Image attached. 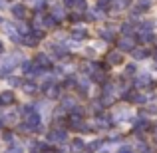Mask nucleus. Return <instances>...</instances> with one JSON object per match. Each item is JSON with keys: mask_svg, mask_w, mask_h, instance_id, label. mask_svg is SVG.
Listing matches in <instances>:
<instances>
[{"mask_svg": "<svg viewBox=\"0 0 157 153\" xmlns=\"http://www.w3.org/2000/svg\"><path fill=\"white\" fill-rule=\"evenodd\" d=\"M76 8L78 10H86V2L84 0H76Z\"/></svg>", "mask_w": 157, "mask_h": 153, "instance_id": "9b49d317", "label": "nucleus"}, {"mask_svg": "<svg viewBox=\"0 0 157 153\" xmlns=\"http://www.w3.org/2000/svg\"><path fill=\"white\" fill-rule=\"evenodd\" d=\"M28 125H32V127H38L40 125V115L36 113V111L28 115Z\"/></svg>", "mask_w": 157, "mask_h": 153, "instance_id": "f03ea898", "label": "nucleus"}, {"mask_svg": "<svg viewBox=\"0 0 157 153\" xmlns=\"http://www.w3.org/2000/svg\"><path fill=\"white\" fill-rule=\"evenodd\" d=\"M74 38H76V40L86 38V30H84V28H76V30H74Z\"/></svg>", "mask_w": 157, "mask_h": 153, "instance_id": "39448f33", "label": "nucleus"}, {"mask_svg": "<svg viewBox=\"0 0 157 153\" xmlns=\"http://www.w3.org/2000/svg\"><path fill=\"white\" fill-rule=\"evenodd\" d=\"M54 16H56V18H62V16H64V8L62 6H54Z\"/></svg>", "mask_w": 157, "mask_h": 153, "instance_id": "0eeeda50", "label": "nucleus"}, {"mask_svg": "<svg viewBox=\"0 0 157 153\" xmlns=\"http://www.w3.org/2000/svg\"><path fill=\"white\" fill-rule=\"evenodd\" d=\"M36 62H38V64H42V66H48V58L44 56V54H40V56L36 58Z\"/></svg>", "mask_w": 157, "mask_h": 153, "instance_id": "6e6552de", "label": "nucleus"}, {"mask_svg": "<svg viewBox=\"0 0 157 153\" xmlns=\"http://www.w3.org/2000/svg\"><path fill=\"white\" fill-rule=\"evenodd\" d=\"M133 56L135 58H145L147 56V50H133Z\"/></svg>", "mask_w": 157, "mask_h": 153, "instance_id": "1a4fd4ad", "label": "nucleus"}, {"mask_svg": "<svg viewBox=\"0 0 157 153\" xmlns=\"http://www.w3.org/2000/svg\"><path fill=\"white\" fill-rule=\"evenodd\" d=\"M12 14H14L16 18H24L26 10H24V6H22V4H16V6H12Z\"/></svg>", "mask_w": 157, "mask_h": 153, "instance_id": "f257e3e1", "label": "nucleus"}, {"mask_svg": "<svg viewBox=\"0 0 157 153\" xmlns=\"http://www.w3.org/2000/svg\"><path fill=\"white\" fill-rule=\"evenodd\" d=\"M147 82H149V76H139V80H137V86H145Z\"/></svg>", "mask_w": 157, "mask_h": 153, "instance_id": "9d476101", "label": "nucleus"}, {"mask_svg": "<svg viewBox=\"0 0 157 153\" xmlns=\"http://www.w3.org/2000/svg\"><path fill=\"white\" fill-rule=\"evenodd\" d=\"M107 60H109L111 64H119V62H121V56H119V54H109Z\"/></svg>", "mask_w": 157, "mask_h": 153, "instance_id": "423d86ee", "label": "nucleus"}, {"mask_svg": "<svg viewBox=\"0 0 157 153\" xmlns=\"http://www.w3.org/2000/svg\"><path fill=\"white\" fill-rule=\"evenodd\" d=\"M10 84H12V86H20V80H14V78H12V80H10Z\"/></svg>", "mask_w": 157, "mask_h": 153, "instance_id": "4468645a", "label": "nucleus"}, {"mask_svg": "<svg viewBox=\"0 0 157 153\" xmlns=\"http://www.w3.org/2000/svg\"><path fill=\"white\" fill-rule=\"evenodd\" d=\"M119 153H131V149H129V147H123V149L119 151Z\"/></svg>", "mask_w": 157, "mask_h": 153, "instance_id": "2eb2a0df", "label": "nucleus"}, {"mask_svg": "<svg viewBox=\"0 0 157 153\" xmlns=\"http://www.w3.org/2000/svg\"><path fill=\"white\" fill-rule=\"evenodd\" d=\"M4 50V46H2V42H0V52H2Z\"/></svg>", "mask_w": 157, "mask_h": 153, "instance_id": "dca6fc26", "label": "nucleus"}, {"mask_svg": "<svg viewBox=\"0 0 157 153\" xmlns=\"http://www.w3.org/2000/svg\"><path fill=\"white\" fill-rule=\"evenodd\" d=\"M64 105H66V107H72V105H74V100H72V98H66Z\"/></svg>", "mask_w": 157, "mask_h": 153, "instance_id": "f8f14e48", "label": "nucleus"}, {"mask_svg": "<svg viewBox=\"0 0 157 153\" xmlns=\"http://www.w3.org/2000/svg\"><path fill=\"white\" fill-rule=\"evenodd\" d=\"M0 100H2V103H12L14 101V94L12 92H4V94H0Z\"/></svg>", "mask_w": 157, "mask_h": 153, "instance_id": "7ed1b4c3", "label": "nucleus"}, {"mask_svg": "<svg viewBox=\"0 0 157 153\" xmlns=\"http://www.w3.org/2000/svg\"><path fill=\"white\" fill-rule=\"evenodd\" d=\"M131 46H133V44H131V40H127V38H123L121 42H119V48H121V50H131Z\"/></svg>", "mask_w": 157, "mask_h": 153, "instance_id": "20e7f679", "label": "nucleus"}, {"mask_svg": "<svg viewBox=\"0 0 157 153\" xmlns=\"http://www.w3.org/2000/svg\"><path fill=\"white\" fill-rule=\"evenodd\" d=\"M125 72H127V74H133V72H135V66H127Z\"/></svg>", "mask_w": 157, "mask_h": 153, "instance_id": "ddd939ff", "label": "nucleus"}]
</instances>
